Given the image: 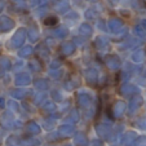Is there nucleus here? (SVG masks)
Here are the masks:
<instances>
[{
	"mask_svg": "<svg viewBox=\"0 0 146 146\" xmlns=\"http://www.w3.org/2000/svg\"><path fill=\"white\" fill-rule=\"evenodd\" d=\"M57 22H58L57 17H48V18H45V21H44V23L47 26H54V25H57Z\"/></svg>",
	"mask_w": 146,
	"mask_h": 146,
	"instance_id": "f257e3e1",
	"label": "nucleus"
}]
</instances>
